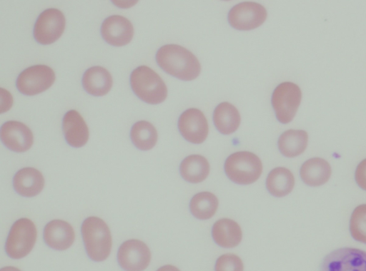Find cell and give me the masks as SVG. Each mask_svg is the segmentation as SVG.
<instances>
[{"label":"cell","mask_w":366,"mask_h":271,"mask_svg":"<svg viewBox=\"0 0 366 271\" xmlns=\"http://www.w3.org/2000/svg\"><path fill=\"white\" fill-rule=\"evenodd\" d=\"M157 64L167 73L183 81L195 79L201 66L197 57L187 48L177 44H167L157 52Z\"/></svg>","instance_id":"cell-1"},{"label":"cell","mask_w":366,"mask_h":271,"mask_svg":"<svg viewBox=\"0 0 366 271\" xmlns=\"http://www.w3.org/2000/svg\"><path fill=\"white\" fill-rule=\"evenodd\" d=\"M81 232L89 257L96 262L106 260L111 252L112 236L105 222L89 217L82 223Z\"/></svg>","instance_id":"cell-2"},{"label":"cell","mask_w":366,"mask_h":271,"mask_svg":"<svg viewBox=\"0 0 366 271\" xmlns=\"http://www.w3.org/2000/svg\"><path fill=\"white\" fill-rule=\"evenodd\" d=\"M130 85L135 95L149 104H159L167 96V88L163 80L147 66H140L132 72Z\"/></svg>","instance_id":"cell-3"},{"label":"cell","mask_w":366,"mask_h":271,"mask_svg":"<svg viewBox=\"0 0 366 271\" xmlns=\"http://www.w3.org/2000/svg\"><path fill=\"white\" fill-rule=\"evenodd\" d=\"M224 172L227 178L239 185L254 183L262 174V164L257 155L249 151H238L225 160Z\"/></svg>","instance_id":"cell-4"},{"label":"cell","mask_w":366,"mask_h":271,"mask_svg":"<svg viewBox=\"0 0 366 271\" xmlns=\"http://www.w3.org/2000/svg\"><path fill=\"white\" fill-rule=\"evenodd\" d=\"M36 238V229L28 218H20L11 226L8 235L5 250L12 259H21L32 250Z\"/></svg>","instance_id":"cell-5"},{"label":"cell","mask_w":366,"mask_h":271,"mask_svg":"<svg viewBox=\"0 0 366 271\" xmlns=\"http://www.w3.org/2000/svg\"><path fill=\"white\" fill-rule=\"evenodd\" d=\"M302 98L300 87L292 82L279 84L272 95V105L277 119L282 123H290L294 118Z\"/></svg>","instance_id":"cell-6"},{"label":"cell","mask_w":366,"mask_h":271,"mask_svg":"<svg viewBox=\"0 0 366 271\" xmlns=\"http://www.w3.org/2000/svg\"><path fill=\"white\" fill-rule=\"evenodd\" d=\"M319 271H366V252L352 247L335 250L323 258Z\"/></svg>","instance_id":"cell-7"},{"label":"cell","mask_w":366,"mask_h":271,"mask_svg":"<svg viewBox=\"0 0 366 271\" xmlns=\"http://www.w3.org/2000/svg\"><path fill=\"white\" fill-rule=\"evenodd\" d=\"M55 81V73L46 65H35L24 69L17 77L16 88L26 96H34L47 90Z\"/></svg>","instance_id":"cell-8"},{"label":"cell","mask_w":366,"mask_h":271,"mask_svg":"<svg viewBox=\"0 0 366 271\" xmlns=\"http://www.w3.org/2000/svg\"><path fill=\"white\" fill-rule=\"evenodd\" d=\"M65 17L57 9H47L38 16L34 27L35 40L44 45L55 42L65 29Z\"/></svg>","instance_id":"cell-9"},{"label":"cell","mask_w":366,"mask_h":271,"mask_svg":"<svg viewBox=\"0 0 366 271\" xmlns=\"http://www.w3.org/2000/svg\"><path fill=\"white\" fill-rule=\"evenodd\" d=\"M228 21L235 29L248 31L262 25L267 18L266 9L255 2H242L229 11Z\"/></svg>","instance_id":"cell-10"},{"label":"cell","mask_w":366,"mask_h":271,"mask_svg":"<svg viewBox=\"0 0 366 271\" xmlns=\"http://www.w3.org/2000/svg\"><path fill=\"white\" fill-rule=\"evenodd\" d=\"M117 260L125 271H143L149 265L151 253L147 245L139 240H128L118 250Z\"/></svg>","instance_id":"cell-11"},{"label":"cell","mask_w":366,"mask_h":271,"mask_svg":"<svg viewBox=\"0 0 366 271\" xmlns=\"http://www.w3.org/2000/svg\"><path fill=\"white\" fill-rule=\"evenodd\" d=\"M179 131L187 141L200 144L208 135L209 127L206 117L197 108H189L184 111L178 120Z\"/></svg>","instance_id":"cell-12"},{"label":"cell","mask_w":366,"mask_h":271,"mask_svg":"<svg viewBox=\"0 0 366 271\" xmlns=\"http://www.w3.org/2000/svg\"><path fill=\"white\" fill-rule=\"evenodd\" d=\"M0 136L6 147L14 152H25L33 144L31 131L19 121H9L4 123L1 127Z\"/></svg>","instance_id":"cell-13"},{"label":"cell","mask_w":366,"mask_h":271,"mask_svg":"<svg viewBox=\"0 0 366 271\" xmlns=\"http://www.w3.org/2000/svg\"><path fill=\"white\" fill-rule=\"evenodd\" d=\"M104 40L114 46H122L129 44L134 35L132 23L125 17L113 15L107 17L101 26Z\"/></svg>","instance_id":"cell-14"},{"label":"cell","mask_w":366,"mask_h":271,"mask_svg":"<svg viewBox=\"0 0 366 271\" xmlns=\"http://www.w3.org/2000/svg\"><path fill=\"white\" fill-rule=\"evenodd\" d=\"M66 143L74 148L84 145L89 139V128L82 116L75 110L67 111L62 121Z\"/></svg>","instance_id":"cell-15"},{"label":"cell","mask_w":366,"mask_h":271,"mask_svg":"<svg viewBox=\"0 0 366 271\" xmlns=\"http://www.w3.org/2000/svg\"><path fill=\"white\" fill-rule=\"evenodd\" d=\"M44 239L46 244L57 250L68 249L73 244L74 231L67 222L54 220L48 223L44 229Z\"/></svg>","instance_id":"cell-16"},{"label":"cell","mask_w":366,"mask_h":271,"mask_svg":"<svg viewBox=\"0 0 366 271\" xmlns=\"http://www.w3.org/2000/svg\"><path fill=\"white\" fill-rule=\"evenodd\" d=\"M44 179L42 174L34 168H24L16 172L13 178L15 191L24 197L37 195L43 189Z\"/></svg>","instance_id":"cell-17"},{"label":"cell","mask_w":366,"mask_h":271,"mask_svg":"<svg viewBox=\"0 0 366 271\" xmlns=\"http://www.w3.org/2000/svg\"><path fill=\"white\" fill-rule=\"evenodd\" d=\"M212 236L214 242L219 246L232 248L240 243L242 232L237 222L229 218H222L213 225Z\"/></svg>","instance_id":"cell-18"},{"label":"cell","mask_w":366,"mask_h":271,"mask_svg":"<svg viewBox=\"0 0 366 271\" xmlns=\"http://www.w3.org/2000/svg\"><path fill=\"white\" fill-rule=\"evenodd\" d=\"M332 173L330 164L323 158H312L301 166L300 174L302 181L309 186H320L328 181Z\"/></svg>","instance_id":"cell-19"},{"label":"cell","mask_w":366,"mask_h":271,"mask_svg":"<svg viewBox=\"0 0 366 271\" xmlns=\"http://www.w3.org/2000/svg\"><path fill=\"white\" fill-rule=\"evenodd\" d=\"M81 82L89 94L102 96L110 91L113 81L107 69L102 66H93L84 72Z\"/></svg>","instance_id":"cell-20"},{"label":"cell","mask_w":366,"mask_h":271,"mask_svg":"<svg viewBox=\"0 0 366 271\" xmlns=\"http://www.w3.org/2000/svg\"><path fill=\"white\" fill-rule=\"evenodd\" d=\"M213 121L219 133L229 135L237 130L241 118L238 110L233 105L228 102H222L215 108Z\"/></svg>","instance_id":"cell-21"},{"label":"cell","mask_w":366,"mask_h":271,"mask_svg":"<svg viewBox=\"0 0 366 271\" xmlns=\"http://www.w3.org/2000/svg\"><path fill=\"white\" fill-rule=\"evenodd\" d=\"M307 133L303 130H288L278 138L277 145L285 157L294 158L302 154L307 148Z\"/></svg>","instance_id":"cell-22"},{"label":"cell","mask_w":366,"mask_h":271,"mask_svg":"<svg viewBox=\"0 0 366 271\" xmlns=\"http://www.w3.org/2000/svg\"><path fill=\"white\" fill-rule=\"evenodd\" d=\"M179 172L186 181L192 183H201L209 173V164L202 155H191L182 161Z\"/></svg>","instance_id":"cell-23"},{"label":"cell","mask_w":366,"mask_h":271,"mask_svg":"<svg viewBox=\"0 0 366 271\" xmlns=\"http://www.w3.org/2000/svg\"><path fill=\"white\" fill-rule=\"evenodd\" d=\"M295 185V178L292 172L283 167L272 170L266 179L267 191L274 197L281 198L289 194Z\"/></svg>","instance_id":"cell-24"},{"label":"cell","mask_w":366,"mask_h":271,"mask_svg":"<svg viewBox=\"0 0 366 271\" xmlns=\"http://www.w3.org/2000/svg\"><path fill=\"white\" fill-rule=\"evenodd\" d=\"M218 199L213 193L207 191L195 194L189 203V210L194 217L199 220L211 218L218 208Z\"/></svg>","instance_id":"cell-25"},{"label":"cell","mask_w":366,"mask_h":271,"mask_svg":"<svg viewBox=\"0 0 366 271\" xmlns=\"http://www.w3.org/2000/svg\"><path fill=\"white\" fill-rule=\"evenodd\" d=\"M133 144L139 150L152 149L157 140V132L154 126L148 121H140L135 123L130 131Z\"/></svg>","instance_id":"cell-26"},{"label":"cell","mask_w":366,"mask_h":271,"mask_svg":"<svg viewBox=\"0 0 366 271\" xmlns=\"http://www.w3.org/2000/svg\"><path fill=\"white\" fill-rule=\"evenodd\" d=\"M350 231L357 241L366 244V204L353 210L350 220Z\"/></svg>","instance_id":"cell-27"},{"label":"cell","mask_w":366,"mask_h":271,"mask_svg":"<svg viewBox=\"0 0 366 271\" xmlns=\"http://www.w3.org/2000/svg\"><path fill=\"white\" fill-rule=\"evenodd\" d=\"M243 263L240 257L230 253L219 257L214 265L215 271H243Z\"/></svg>","instance_id":"cell-28"},{"label":"cell","mask_w":366,"mask_h":271,"mask_svg":"<svg viewBox=\"0 0 366 271\" xmlns=\"http://www.w3.org/2000/svg\"><path fill=\"white\" fill-rule=\"evenodd\" d=\"M355 178L359 187L366 190V158L358 164L355 170Z\"/></svg>","instance_id":"cell-29"},{"label":"cell","mask_w":366,"mask_h":271,"mask_svg":"<svg viewBox=\"0 0 366 271\" xmlns=\"http://www.w3.org/2000/svg\"><path fill=\"white\" fill-rule=\"evenodd\" d=\"M157 271H180L177 267L171 265H166L159 267Z\"/></svg>","instance_id":"cell-30"},{"label":"cell","mask_w":366,"mask_h":271,"mask_svg":"<svg viewBox=\"0 0 366 271\" xmlns=\"http://www.w3.org/2000/svg\"><path fill=\"white\" fill-rule=\"evenodd\" d=\"M0 271H21V270L16 267L8 266V267H2Z\"/></svg>","instance_id":"cell-31"}]
</instances>
